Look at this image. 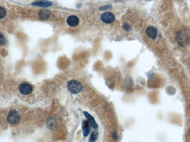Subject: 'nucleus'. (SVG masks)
Listing matches in <instances>:
<instances>
[{
    "label": "nucleus",
    "instance_id": "obj_1",
    "mask_svg": "<svg viewBox=\"0 0 190 142\" xmlns=\"http://www.w3.org/2000/svg\"><path fill=\"white\" fill-rule=\"evenodd\" d=\"M190 38L188 31L185 28L180 30L177 33V41L181 46H185L187 45L190 41Z\"/></svg>",
    "mask_w": 190,
    "mask_h": 142
},
{
    "label": "nucleus",
    "instance_id": "obj_7",
    "mask_svg": "<svg viewBox=\"0 0 190 142\" xmlns=\"http://www.w3.org/2000/svg\"><path fill=\"white\" fill-rule=\"evenodd\" d=\"M83 114L85 116V117L88 119V122L90 123V125L92 128L94 129H97L98 128V126L97 124L95 118H93V116L91 115L89 113L87 112H83Z\"/></svg>",
    "mask_w": 190,
    "mask_h": 142
},
{
    "label": "nucleus",
    "instance_id": "obj_13",
    "mask_svg": "<svg viewBox=\"0 0 190 142\" xmlns=\"http://www.w3.org/2000/svg\"><path fill=\"white\" fill-rule=\"evenodd\" d=\"M98 137V133L97 132H92L91 133L89 142H96Z\"/></svg>",
    "mask_w": 190,
    "mask_h": 142
},
{
    "label": "nucleus",
    "instance_id": "obj_5",
    "mask_svg": "<svg viewBox=\"0 0 190 142\" xmlns=\"http://www.w3.org/2000/svg\"><path fill=\"white\" fill-rule=\"evenodd\" d=\"M115 17L113 13L111 12H105L102 14L101 16V20L104 23L109 24L115 21Z\"/></svg>",
    "mask_w": 190,
    "mask_h": 142
},
{
    "label": "nucleus",
    "instance_id": "obj_6",
    "mask_svg": "<svg viewBox=\"0 0 190 142\" xmlns=\"http://www.w3.org/2000/svg\"><path fill=\"white\" fill-rule=\"evenodd\" d=\"M81 127L82 129V132H83V136L84 137H86L88 136L91 132V126L90 123L85 120H83L81 123Z\"/></svg>",
    "mask_w": 190,
    "mask_h": 142
},
{
    "label": "nucleus",
    "instance_id": "obj_18",
    "mask_svg": "<svg viewBox=\"0 0 190 142\" xmlns=\"http://www.w3.org/2000/svg\"><path fill=\"white\" fill-rule=\"evenodd\" d=\"M111 137H112V138L113 139H117V138H118V136H117L116 133H112V134H111Z\"/></svg>",
    "mask_w": 190,
    "mask_h": 142
},
{
    "label": "nucleus",
    "instance_id": "obj_17",
    "mask_svg": "<svg viewBox=\"0 0 190 142\" xmlns=\"http://www.w3.org/2000/svg\"><path fill=\"white\" fill-rule=\"evenodd\" d=\"M123 28L124 30H125L126 31H127V32L130 31V30H131V27H130V25L128 24H127V23H125V24L123 25Z\"/></svg>",
    "mask_w": 190,
    "mask_h": 142
},
{
    "label": "nucleus",
    "instance_id": "obj_19",
    "mask_svg": "<svg viewBox=\"0 0 190 142\" xmlns=\"http://www.w3.org/2000/svg\"></svg>",
    "mask_w": 190,
    "mask_h": 142
},
{
    "label": "nucleus",
    "instance_id": "obj_14",
    "mask_svg": "<svg viewBox=\"0 0 190 142\" xmlns=\"http://www.w3.org/2000/svg\"><path fill=\"white\" fill-rule=\"evenodd\" d=\"M6 15V10L2 7L0 6V20L2 19Z\"/></svg>",
    "mask_w": 190,
    "mask_h": 142
},
{
    "label": "nucleus",
    "instance_id": "obj_9",
    "mask_svg": "<svg viewBox=\"0 0 190 142\" xmlns=\"http://www.w3.org/2000/svg\"><path fill=\"white\" fill-rule=\"evenodd\" d=\"M80 20L78 17L70 16L67 19V23L71 27H76L79 24Z\"/></svg>",
    "mask_w": 190,
    "mask_h": 142
},
{
    "label": "nucleus",
    "instance_id": "obj_15",
    "mask_svg": "<svg viewBox=\"0 0 190 142\" xmlns=\"http://www.w3.org/2000/svg\"><path fill=\"white\" fill-rule=\"evenodd\" d=\"M6 42V38L2 33H0V45H3Z\"/></svg>",
    "mask_w": 190,
    "mask_h": 142
},
{
    "label": "nucleus",
    "instance_id": "obj_2",
    "mask_svg": "<svg viewBox=\"0 0 190 142\" xmlns=\"http://www.w3.org/2000/svg\"><path fill=\"white\" fill-rule=\"evenodd\" d=\"M67 89L72 94H77L81 92L82 90L81 83L77 80L72 79L68 81L67 84Z\"/></svg>",
    "mask_w": 190,
    "mask_h": 142
},
{
    "label": "nucleus",
    "instance_id": "obj_3",
    "mask_svg": "<svg viewBox=\"0 0 190 142\" xmlns=\"http://www.w3.org/2000/svg\"><path fill=\"white\" fill-rule=\"evenodd\" d=\"M7 120L12 125L16 124L20 121V114L16 110H11L8 114Z\"/></svg>",
    "mask_w": 190,
    "mask_h": 142
},
{
    "label": "nucleus",
    "instance_id": "obj_4",
    "mask_svg": "<svg viewBox=\"0 0 190 142\" xmlns=\"http://www.w3.org/2000/svg\"><path fill=\"white\" fill-rule=\"evenodd\" d=\"M20 93L23 95H28L32 92L33 87L28 83H23L21 84L19 87Z\"/></svg>",
    "mask_w": 190,
    "mask_h": 142
},
{
    "label": "nucleus",
    "instance_id": "obj_10",
    "mask_svg": "<svg viewBox=\"0 0 190 142\" xmlns=\"http://www.w3.org/2000/svg\"><path fill=\"white\" fill-rule=\"evenodd\" d=\"M52 5H53L52 2L48 0H40L36 2H34L31 4V5L35 6L44 7L51 6Z\"/></svg>",
    "mask_w": 190,
    "mask_h": 142
},
{
    "label": "nucleus",
    "instance_id": "obj_12",
    "mask_svg": "<svg viewBox=\"0 0 190 142\" xmlns=\"http://www.w3.org/2000/svg\"><path fill=\"white\" fill-rule=\"evenodd\" d=\"M56 125V121L53 118L50 117V118L47 120V126L48 128H50V129H53L55 127Z\"/></svg>",
    "mask_w": 190,
    "mask_h": 142
},
{
    "label": "nucleus",
    "instance_id": "obj_8",
    "mask_svg": "<svg viewBox=\"0 0 190 142\" xmlns=\"http://www.w3.org/2000/svg\"><path fill=\"white\" fill-rule=\"evenodd\" d=\"M146 33L148 37L152 40H155L157 35V30L153 26L148 27L146 30Z\"/></svg>",
    "mask_w": 190,
    "mask_h": 142
},
{
    "label": "nucleus",
    "instance_id": "obj_20",
    "mask_svg": "<svg viewBox=\"0 0 190 142\" xmlns=\"http://www.w3.org/2000/svg\"></svg>",
    "mask_w": 190,
    "mask_h": 142
},
{
    "label": "nucleus",
    "instance_id": "obj_11",
    "mask_svg": "<svg viewBox=\"0 0 190 142\" xmlns=\"http://www.w3.org/2000/svg\"><path fill=\"white\" fill-rule=\"evenodd\" d=\"M51 15L50 11L46 10H42L39 12V16L42 20H46L49 18Z\"/></svg>",
    "mask_w": 190,
    "mask_h": 142
},
{
    "label": "nucleus",
    "instance_id": "obj_16",
    "mask_svg": "<svg viewBox=\"0 0 190 142\" xmlns=\"http://www.w3.org/2000/svg\"><path fill=\"white\" fill-rule=\"evenodd\" d=\"M111 8V5H105V6H102L101 7L99 8V10L101 11H103V10H108V9H110Z\"/></svg>",
    "mask_w": 190,
    "mask_h": 142
}]
</instances>
